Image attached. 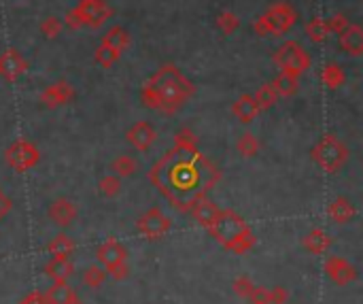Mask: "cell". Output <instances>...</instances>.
I'll use <instances>...</instances> for the list:
<instances>
[{
  "mask_svg": "<svg viewBox=\"0 0 363 304\" xmlns=\"http://www.w3.org/2000/svg\"><path fill=\"white\" fill-rule=\"evenodd\" d=\"M253 100H255V105L260 109V113L264 111H270L276 103H279V94L276 89L272 87V83H262L257 87V91L253 94Z\"/></svg>",
  "mask_w": 363,
  "mask_h": 304,
  "instance_id": "26",
  "label": "cell"
},
{
  "mask_svg": "<svg viewBox=\"0 0 363 304\" xmlns=\"http://www.w3.org/2000/svg\"><path fill=\"white\" fill-rule=\"evenodd\" d=\"M231 113H234V118L240 124H251L260 115V109H257L255 100H253V94H242V96H238V100L231 105Z\"/></svg>",
  "mask_w": 363,
  "mask_h": 304,
  "instance_id": "18",
  "label": "cell"
},
{
  "mask_svg": "<svg viewBox=\"0 0 363 304\" xmlns=\"http://www.w3.org/2000/svg\"><path fill=\"white\" fill-rule=\"evenodd\" d=\"M298 22V11L289 3H274L270 5L255 22L253 30L257 37H281L287 34Z\"/></svg>",
  "mask_w": 363,
  "mask_h": 304,
  "instance_id": "4",
  "label": "cell"
},
{
  "mask_svg": "<svg viewBox=\"0 0 363 304\" xmlns=\"http://www.w3.org/2000/svg\"><path fill=\"white\" fill-rule=\"evenodd\" d=\"M262 149V143L260 139L253 134V132H245L240 134L238 141H236V151L242 156V158H255Z\"/></svg>",
  "mask_w": 363,
  "mask_h": 304,
  "instance_id": "30",
  "label": "cell"
},
{
  "mask_svg": "<svg viewBox=\"0 0 363 304\" xmlns=\"http://www.w3.org/2000/svg\"><path fill=\"white\" fill-rule=\"evenodd\" d=\"M217 213H219V207L215 205V202L210 200V198H200V200H196V205L191 207V215H193V220L202 226V228H210V224L215 222V217H217Z\"/></svg>",
  "mask_w": 363,
  "mask_h": 304,
  "instance_id": "19",
  "label": "cell"
},
{
  "mask_svg": "<svg viewBox=\"0 0 363 304\" xmlns=\"http://www.w3.org/2000/svg\"><path fill=\"white\" fill-rule=\"evenodd\" d=\"M72 272H75V266H72L70 258H51V260L45 264V274H47L53 283L68 281Z\"/></svg>",
  "mask_w": 363,
  "mask_h": 304,
  "instance_id": "21",
  "label": "cell"
},
{
  "mask_svg": "<svg viewBox=\"0 0 363 304\" xmlns=\"http://www.w3.org/2000/svg\"><path fill=\"white\" fill-rule=\"evenodd\" d=\"M77 215H79L77 213V207L72 205L68 198H56L51 205H49V209H47V217L56 226H60V228L72 226V222L77 220Z\"/></svg>",
  "mask_w": 363,
  "mask_h": 304,
  "instance_id": "15",
  "label": "cell"
},
{
  "mask_svg": "<svg viewBox=\"0 0 363 304\" xmlns=\"http://www.w3.org/2000/svg\"><path fill=\"white\" fill-rule=\"evenodd\" d=\"M39 30H41V34L45 37V39H58L60 34H62V30H64V24H62V20L60 18H56V15H47L43 22H41V26H39Z\"/></svg>",
  "mask_w": 363,
  "mask_h": 304,
  "instance_id": "34",
  "label": "cell"
},
{
  "mask_svg": "<svg viewBox=\"0 0 363 304\" xmlns=\"http://www.w3.org/2000/svg\"><path fill=\"white\" fill-rule=\"evenodd\" d=\"M28 70V60L13 47L0 53V77L9 83H15Z\"/></svg>",
  "mask_w": 363,
  "mask_h": 304,
  "instance_id": "11",
  "label": "cell"
},
{
  "mask_svg": "<svg viewBox=\"0 0 363 304\" xmlns=\"http://www.w3.org/2000/svg\"><path fill=\"white\" fill-rule=\"evenodd\" d=\"M77 98V91L75 87L66 81V79H60L51 85H47L41 96H39V103L45 107V109H58V107H66L70 105L72 100Z\"/></svg>",
  "mask_w": 363,
  "mask_h": 304,
  "instance_id": "10",
  "label": "cell"
},
{
  "mask_svg": "<svg viewBox=\"0 0 363 304\" xmlns=\"http://www.w3.org/2000/svg\"><path fill=\"white\" fill-rule=\"evenodd\" d=\"M104 279H106V270L102 266H89L83 272V285L89 289H98L104 283Z\"/></svg>",
  "mask_w": 363,
  "mask_h": 304,
  "instance_id": "36",
  "label": "cell"
},
{
  "mask_svg": "<svg viewBox=\"0 0 363 304\" xmlns=\"http://www.w3.org/2000/svg\"><path fill=\"white\" fill-rule=\"evenodd\" d=\"M41 160V151L34 143L26 141V139H18L13 141L7 151H5V162L15 170V172H26L30 168H34Z\"/></svg>",
  "mask_w": 363,
  "mask_h": 304,
  "instance_id": "7",
  "label": "cell"
},
{
  "mask_svg": "<svg viewBox=\"0 0 363 304\" xmlns=\"http://www.w3.org/2000/svg\"><path fill=\"white\" fill-rule=\"evenodd\" d=\"M338 45L350 58L363 56V28L359 24H350L344 32L338 34Z\"/></svg>",
  "mask_w": 363,
  "mask_h": 304,
  "instance_id": "16",
  "label": "cell"
},
{
  "mask_svg": "<svg viewBox=\"0 0 363 304\" xmlns=\"http://www.w3.org/2000/svg\"><path fill=\"white\" fill-rule=\"evenodd\" d=\"M350 158L348 147L336 134H323L321 141L310 149V160L327 175L340 172Z\"/></svg>",
  "mask_w": 363,
  "mask_h": 304,
  "instance_id": "5",
  "label": "cell"
},
{
  "mask_svg": "<svg viewBox=\"0 0 363 304\" xmlns=\"http://www.w3.org/2000/svg\"><path fill=\"white\" fill-rule=\"evenodd\" d=\"M306 37L310 43L314 45H323L327 39H329V28H327V22L323 18H312L306 22V28H304Z\"/></svg>",
  "mask_w": 363,
  "mask_h": 304,
  "instance_id": "27",
  "label": "cell"
},
{
  "mask_svg": "<svg viewBox=\"0 0 363 304\" xmlns=\"http://www.w3.org/2000/svg\"><path fill=\"white\" fill-rule=\"evenodd\" d=\"M196 94V85L174 66L162 64L141 87V103L158 113L172 115L181 111Z\"/></svg>",
  "mask_w": 363,
  "mask_h": 304,
  "instance_id": "2",
  "label": "cell"
},
{
  "mask_svg": "<svg viewBox=\"0 0 363 304\" xmlns=\"http://www.w3.org/2000/svg\"><path fill=\"white\" fill-rule=\"evenodd\" d=\"M47 249H49L51 258H70L75 253V241L68 234L60 232L49 241Z\"/></svg>",
  "mask_w": 363,
  "mask_h": 304,
  "instance_id": "29",
  "label": "cell"
},
{
  "mask_svg": "<svg viewBox=\"0 0 363 304\" xmlns=\"http://www.w3.org/2000/svg\"><path fill=\"white\" fill-rule=\"evenodd\" d=\"M68 304H83V302H81V300H79V296H77V298H75V300H70Z\"/></svg>",
  "mask_w": 363,
  "mask_h": 304,
  "instance_id": "44",
  "label": "cell"
},
{
  "mask_svg": "<svg viewBox=\"0 0 363 304\" xmlns=\"http://www.w3.org/2000/svg\"><path fill=\"white\" fill-rule=\"evenodd\" d=\"M272 87L276 89V94H279V96L289 98V96L298 94V89H300V77L289 75V72H281V70H279V75H276V77H274V81H272Z\"/></svg>",
  "mask_w": 363,
  "mask_h": 304,
  "instance_id": "28",
  "label": "cell"
},
{
  "mask_svg": "<svg viewBox=\"0 0 363 304\" xmlns=\"http://www.w3.org/2000/svg\"><path fill=\"white\" fill-rule=\"evenodd\" d=\"M126 139H128V143H130L136 151H149V149L153 147L155 139H158V132H155V128H153L149 122L143 120V122H136V124L128 130Z\"/></svg>",
  "mask_w": 363,
  "mask_h": 304,
  "instance_id": "14",
  "label": "cell"
},
{
  "mask_svg": "<svg viewBox=\"0 0 363 304\" xmlns=\"http://www.w3.org/2000/svg\"><path fill=\"white\" fill-rule=\"evenodd\" d=\"M208 232L231 253L236 255H245L247 251H251L255 247V234L249 228V224L242 220L238 213L229 211V209H219L215 222L210 224Z\"/></svg>",
  "mask_w": 363,
  "mask_h": 304,
  "instance_id": "3",
  "label": "cell"
},
{
  "mask_svg": "<svg viewBox=\"0 0 363 304\" xmlns=\"http://www.w3.org/2000/svg\"><path fill=\"white\" fill-rule=\"evenodd\" d=\"M174 147L177 149H198V137L191 128L183 126L174 132Z\"/></svg>",
  "mask_w": 363,
  "mask_h": 304,
  "instance_id": "35",
  "label": "cell"
},
{
  "mask_svg": "<svg viewBox=\"0 0 363 304\" xmlns=\"http://www.w3.org/2000/svg\"><path fill=\"white\" fill-rule=\"evenodd\" d=\"M272 62L281 72L302 77L310 68V56L298 41H285L272 56Z\"/></svg>",
  "mask_w": 363,
  "mask_h": 304,
  "instance_id": "6",
  "label": "cell"
},
{
  "mask_svg": "<svg viewBox=\"0 0 363 304\" xmlns=\"http://www.w3.org/2000/svg\"><path fill=\"white\" fill-rule=\"evenodd\" d=\"M62 24H64V28H68V30H81V28H83L81 15L77 13V9H70V11H66V15H64Z\"/></svg>",
  "mask_w": 363,
  "mask_h": 304,
  "instance_id": "39",
  "label": "cell"
},
{
  "mask_svg": "<svg viewBox=\"0 0 363 304\" xmlns=\"http://www.w3.org/2000/svg\"><path fill=\"white\" fill-rule=\"evenodd\" d=\"M170 226H172L170 217H168L162 209H158V207L149 209V211H147L145 215H141L139 222H136V230H139L145 239H149V241H155V239H162L164 234H168V232H170Z\"/></svg>",
  "mask_w": 363,
  "mask_h": 304,
  "instance_id": "8",
  "label": "cell"
},
{
  "mask_svg": "<svg viewBox=\"0 0 363 304\" xmlns=\"http://www.w3.org/2000/svg\"><path fill=\"white\" fill-rule=\"evenodd\" d=\"M215 26L221 34H234L240 28V18L234 11H221L215 20Z\"/></svg>",
  "mask_w": 363,
  "mask_h": 304,
  "instance_id": "31",
  "label": "cell"
},
{
  "mask_svg": "<svg viewBox=\"0 0 363 304\" xmlns=\"http://www.w3.org/2000/svg\"><path fill=\"white\" fill-rule=\"evenodd\" d=\"M96 260H98V262L102 264V268L108 272V270H113L115 266L128 262V251H126V247L121 245L119 241L108 239V241H104V243L96 249Z\"/></svg>",
  "mask_w": 363,
  "mask_h": 304,
  "instance_id": "12",
  "label": "cell"
},
{
  "mask_svg": "<svg viewBox=\"0 0 363 304\" xmlns=\"http://www.w3.org/2000/svg\"><path fill=\"white\" fill-rule=\"evenodd\" d=\"M13 211V198L0 189V220H5Z\"/></svg>",
  "mask_w": 363,
  "mask_h": 304,
  "instance_id": "40",
  "label": "cell"
},
{
  "mask_svg": "<svg viewBox=\"0 0 363 304\" xmlns=\"http://www.w3.org/2000/svg\"><path fill=\"white\" fill-rule=\"evenodd\" d=\"M327 215H329V220L336 222V224H348V222L355 220L357 207L350 202V198H346V196H336V198L329 202Z\"/></svg>",
  "mask_w": 363,
  "mask_h": 304,
  "instance_id": "17",
  "label": "cell"
},
{
  "mask_svg": "<svg viewBox=\"0 0 363 304\" xmlns=\"http://www.w3.org/2000/svg\"><path fill=\"white\" fill-rule=\"evenodd\" d=\"M319 79L327 89H340L346 81V72L338 62H327V64H323Z\"/></svg>",
  "mask_w": 363,
  "mask_h": 304,
  "instance_id": "22",
  "label": "cell"
},
{
  "mask_svg": "<svg viewBox=\"0 0 363 304\" xmlns=\"http://www.w3.org/2000/svg\"><path fill=\"white\" fill-rule=\"evenodd\" d=\"M119 58H121V51H117V49H113V47H108V45H98L96 47V51H94V60H96V64H100L102 68H110V66H115L117 62H119Z\"/></svg>",
  "mask_w": 363,
  "mask_h": 304,
  "instance_id": "32",
  "label": "cell"
},
{
  "mask_svg": "<svg viewBox=\"0 0 363 304\" xmlns=\"http://www.w3.org/2000/svg\"><path fill=\"white\" fill-rule=\"evenodd\" d=\"M153 185L179 211H191L219 179V170L198 149H172L151 168Z\"/></svg>",
  "mask_w": 363,
  "mask_h": 304,
  "instance_id": "1",
  "label": "cell"
},
{
  "mask_svg": "<svg viewBox=\"0 0 363 304\" xmlns=\"http://www.w3.org/2000/svg\"><path fill=\"white\" fill-rule=\"evenodd\" d=\"M302 245H304V249H306L308 253L323 255V253H327V251H329V247H331V236H329L325 230L314 228V230H310V232L304 236Z\"/></svg>",
  "mask_w": 363,
  "mask_h": 304,
  "instance_id": "20",
  "label": "cell"
},
{
  "mask_svg": "<svg viewBox=\"0 0 363 304\" xmlns=\"http://www.w3.org/2000/svg\"><path fill=\"white\" fill-rule=\"evenodd\" d=\"M121 179L117 177V175H113V172H108V175H104L100 181H98V189H100V194L104 196V198H115V196H119L121 194Z\"/></svg>",
  "mask_w": 363,
  "mask_h": 304,
  "instance_id": "33",
  "label": "cell"
},
{
  "mask_svg": "<svg viewBox=\"0 0 363 304\" xmlns=\"http://www.w3.org/2000/svg\"><path fill=\"white\" fill-rule=\"evenodd\" d=\"M128 272H130L128 262H126V264H119V266H115L113 270H108V274H110L115 281H124V279L128 277Z\"/></svg>",
  "mask_w": 363,
  "mask_h": 304,
  "instance_id": "43",
  "label": "cell"
},
{
  "mask_svg": "<svg viewBox=\"0 0 363 304\" xmlns=\"http://www.w3.org/2000/svg\"><path fill=\"white\" fill-rule=\"evenodd\" d=\"M268 293H270V304H287V300H289V291L285 287L268 289Z\"/></svg>",
  "mask_w": 363,
  "mask_h": 304,
  "instance_id": "41",
  "label": "cell"
},
{
  "mask_svg": "<svg viewBox=\"0 0 363 304\" xmlns=\"http://www.w3.org/2000/svg\"><path fill=\"white\" fill-rule=\"evenodd\" d=\"M323 270L336 285H348L357 279V268L340 255H329Z\"/></svg>",
  "mask_w": 363,
  "mask_h": 304,
  "instance_id": "13",
  "label": "cell"
},
{
  "mask_svg": "<svg viewBox=\"0 0 363 304\" xmlns=\"http://www.w3.org/2000/svg\"><path fill=\"white\" fill-rule=\"evenodd\" d=\"M249 300H251L253 304H270V293H268L266 287H253Z\"/></svg>",
  "mask_w": 363,
  "mask_h": 304,
  "instance_id": "42",
  "label": "cell"
},
{
  "mask_svg": "<svg viewBox=\"0 0 363 304\" xmlns=\"http://www.w3.org/2000/svg\"><path fill=\"white\" fill-rule=\"evenodd\" d=\"M253 281L249 279V277H245V274H240L236 281H234V285H231V289L236 291V296H240V298H247L249 300V296H251V291H253Z\"/></svg>",
  "mask_w": 363,
  "mask_h": 304,
  "instance_id": "37",
  "label": "cell"
},
{
  "mask_svg": "<svg viewBox=\"0 0 363 304\" xmlns=\"http://www.w3.org/2000/svg\"><path fill=\"white\" fill-rule=\"evenodd\" d=\"M132 39H130V32L124 28V26H110L106 30V34H102V45H108L117 51L124 53L128 47H130Z\"/></svg>",
  "mask_w": 363,
  "mask_h": 304,
  "instance_id": "23",
  "label": "cell"
},
{
  "mask_svg": "<svg viewBox=\"0 0 363 304\" xmlns=\"http://www.w3.org/2000/svg\"><path fill=\"white\" fill-rule=\"evenodd\" d=\"M136 170H139V162H136V158L130 156V153H121V156H117V158L110 162V172L117 175L119 179L134 177Z\"/></svg>",
  "mask_w": 363,
  "mask_h": 304,
  "instance_id": "24",
  "label": "cell"
},
{
  "mask_svg": "<svg viewBox=\"0 0 363 304\" xmlns=\"http://www.w3.org/2000/svg\"><path fill=\"white\" fill-rule=\"evenodd\" d=\"M45 298L49 304H68L70 300L77 298V291L66 283V281H60V283H53L47 291H45Z\"/></svg>",
  "mask_w": 363,
  "mask_h": 304,
  "instance_id": "25",
  "label": "cell"
},
{
  "mask_svg": "<svg viewBox=\"0 0 363 304\" xmlns=\"http://www.w3.org/2000/svg\"><path fill=\"white\" fill-rule=\"evenodd\" d=\"M327 22V28H329V32L331 34H340V32H344L348 26H350V20L344 15V13H333L329 20H325Z\"/></svg>",
  "mask_w": 363,
  "mask_h": 304,
  "instance_id": "38",
  "label": "cell"
},
{
  "mask_svg": "<svg viewBox=\"0 0 363 304\" xmlns=\"http://www.w3.org/2000/svg\"><path fill=\"white\" fill-rule=\"evenodd\" d=\"M75 9L81 15L83 28H100L113 15V9L106 5V0H79Z\"/></svg>",
  "mask_w": 363,
  "mask_h": 304,
  "instance_id": "9",
  "label": "cell"
}]
</instances>
